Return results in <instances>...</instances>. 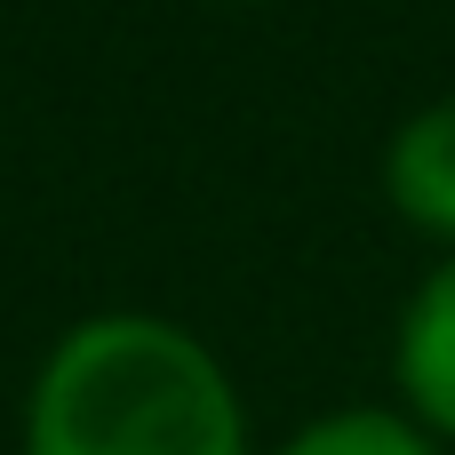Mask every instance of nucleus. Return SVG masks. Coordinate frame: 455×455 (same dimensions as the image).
I'll list each match as a JSON object with an SVG mask.
<instances>
[{"label":"nucleus","mask_w":455,"mask_h":455,"mask_svg":"<svg viewBox=\"0 0 455 455\" xmlns=\"http://www.w3.org/2000/svg\"><path fill=\"white\" fill-rule=\"evenodd\" d=\"M392 200L432 224V232H455V104H432L400 128L392 144Z\"/></svg>","instance_id":"3"},{"label":"nucleus","mask_w":455,"mask_h":455,"mask_svg":"<svg viewBox=\"0 0 455 455\" xmlns=\"http://www.w3.org/2000/svg\"><path fill=\"white\" fill-rule=\"evenodd\" d=\"M400 376H408L416 408L440 432H455V264L440 280H424V296L400 328Z\"/></svg>","instance_id":"2"},{"label":"nucleus","mask_w":455,"mask_h":455,"mask_svg":"<svg viewBox=\"0 0 455 455\" xmlns=\"http://www.w3.org/2000/svg\"><path fill=\"white\" fill-rule=\"evenodd\" d=\"M288 455H432V448L408 424H392V416H328V424H312Z\"/></svg>","instance_id":"4"},{"label":"nucleus","mask_w":455,"mask_h":455,"mask_svg":"<svg viewBox=\"0 0 455 455\" xmlns=\"http://www.w3.org/2000/svg\"><path fill=\"white\" fill-rule=\"evenodd\" d=\"M32 455H240V408L192 336L96 320L32 392Z\"/></svg>","instance_id":"1"}]
</instances>
